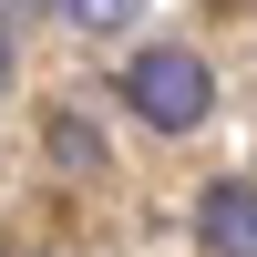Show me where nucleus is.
Listing matches in <instances>:
<instances>
[{"label": "nucleus", "mask_w": 257, "mask_h": 257, "mask_svg": "<svg viewBox=\"0 0 257 257\" xmlns=\"http://www.w3.org/2000/svg\"><path fill=\"white\" fill-rule=\"evenodd\" d=\"M62 21H72V31H123V21L144 11V0H52Z\"/></svg>", "instance_id": "nucleus-3"}, {"label": "nucleus", "mask_w": 257, "mask_h": 257, "mask_svg": "<svg viewBox=\"0 0 257 257\" xmlns=\"http://www.w3.org/2000/svg\"><path fill=\"white\" fill-rule=\"evenodd\" d=\"M0 82H11V21H0Z\"/></svg>", "instance_id": "nucleus-5"}, {"label": "nucleus", "mask_w": 257, "mask_h": 257, "mask_svg": "<svg viewBox=\"0 0 257 257\" xmlns=\"http://www.w3.org/2000/svg\"><path fill=\"white\" fill-rule=\"evenodd\" d=\"M123 103H134L155 134H196V123H206V103H216V82H206V62H196V52L155 41V52H134V62H123Z\"/></svg>", "instance_id": "nucleus-1"}, {"label": "nucleus", "mask_w": 257, "mask_h": 257, "mask_svg": "<svg viewBox=\"0 0 257 257\" xmlns=\"http://www.w3.org/2000/svg\"><path fill=\"white\" fill-rule=\"evenodd\" d=\"M196 237H206V257H257V185H206L196 196Z\"/></svg>", "instance_id": "nucleus-2"}, {"label": "nucleus", "mask_w": 257, "mask_h": 257, "mask_svg": "<svg viewBox=\"0 0 257 257\" xmlns=\"http://www.w3.org/2000/svg\"><path fill=\"white\" fill-rule=\"evenodd\" d=\"M52 155H62V165H103V144H93L82 113H52Z\"/></svg>", "instance_id": "nucleus-4"}]
</instances>
